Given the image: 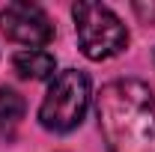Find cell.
Returning <instances> with one entry per match:
<instances>
[{"mask_svg": "<svg viewBox=\"0 0 155 152\" xmlns=\"http://www.w3.org/2000/svg\"><path fill=\"white\" fill-rule=\"evenodd\" d=\"M107 152H155V95L137 78H116L96 95Z\"/></svg>", "mask_w": 155, "mask_h": 152, "instance_id": "1", "label": "cell"}, {"mask_svg": "<svg viewBox=\"0 0 155 152\" xmlns=\"http://www.w3.org/2000/svg\"><path fill=\"white\" fill-rule=\"evenodd\" d=\"M0 30L6 39L27 45V48H42L54 39V24L48 18V12L27 0L6 3L0 9Z\"/></svg>", "mask_w": 155, "mask_h": 152, "instance_id": "4", "label": "cell"}, {"mask_svg": "<svg viewBox=\"0 0 155 152\" xmlns=\"http://www.w3.org/2000/svg\"><path fill=\"white\" fill-rule=\"evenodd\" d=\"M90 107V78L81 69L57 72L48 93L39 104V122L42 128L54 134H69L84 122Z\"/></svg>", "mask_w": 155, "mask_h": 152, "instance_id": "2", "label": "cell"}, {"mask_svg": "<svg viewBox=\"0 0 155 152\" xmlns=\"http://www.w3.org/2000/svg\"><path fill=\"white\" fill-rule=\"evenodd\" d=\"M72 18H75V33L84 57L110 60L128 48V27L110 6L81 0L72 6Z\"/></svg>", "mask_w": 155, "mask_h": 152, "instance_id": "3", "label": "cell"}, {"mask_svg": "<svg viewBox=\"0 0 155 152\" xmlns=\"http://www.w3.org/2000/svg\"><path fill=\"white\" fill-rule=\"evenodd\" d=\"M24 111H27L24 98L9 87H0V137L3 140H9L15 134V128L24 119Z\"/></svg>", "mask_w": 155, "mask_h": 152, "instance_id": "6", "label": "cell"}, {"mask_svg": "<svg viewBox=\"0 0 155 152\" xmlns=\"http://www.w3.org/2000/svg\"><path fill=\"white\" fill-rule=\"evenodd\" d=\"M12 69L24 81H48L57 72V60H54V54H48L42 48H24L12 57Z\"/></svg>", "mask_w": 155, "mask_h": 152, "instance_id": "5", "label": "cell"}]
</instances>
